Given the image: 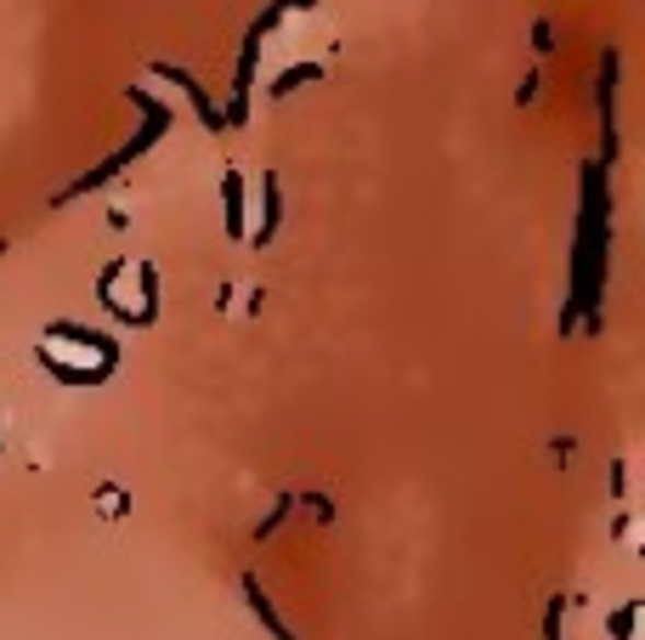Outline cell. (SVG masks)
Listing matches in <instances>:
<instances>
[{
	"label": "cell",
	"mask_w": 645,
	"mask_h": 640,
	"mask_svg": "<svg viewBox=\"0 0 645 640\" xmlns=\"http://www.w3.org/2000/svg\"><path fill=\"white\" fill-rule=\"evenodd\" d=\"M130 96V108L136 114H142V130H136V137L130 142H119L108 159H102V164H91V171L85 176H74V182H68V187H57V198H51V205H74V198H85V193H102V187H108L119 171H125V164H136V159H142L159 137H164V130H170V108L159 103V96L153 91H142V85H130L125 91Z\"/></svg>",
	"instance_id": "cell-1"
},
{
	"label": "cell",
	"mask_w": 645,
	"mask_h": 640,
	"mask_svg": "<svg viewBox=\"0 0 645 640\" xmlns=\"http://www.w3.org/2000/svg\"><path fill=\"white\" fill-rule=\"evenodd\" d=\"M153 80H170V85H176V91L187 96V103H193L198 125H204V130H210V137H221V130H227V119H221V108H216V96H210V91H204V80H198V75L176 69V62H153Z\"/></svg>",
	"instance_id": "cell-2"
},
{
	"label": "cell",
	"mask_w": 645,
	"mask_h": 640,
	"mask_svg": "<svg viewBox=\"0 0 645 640\" xmlns=\"http://www.w3.org/2000/svg\"><path fill=\"white\" fill-rule=\"evenodd\" d=\"M41 341H62V346H80V352H91L96 363L119 368V341H114V334H102V329H85V323H74V318H57V323H46V334H41Z\"/></svg>",
	"instance_id": "cell-3"
},
{
	"label": "cell",
	"mask_w": 645,
	"mask_h": 640,
	"mask_svg": "<svg viewBox=\"0 0 645 640\" xmlns=\"http://www.w3.org/2000/svg\"><path fill=\"white\" fill-rule=\"evenodd\" d=\"M34 357H41V368H46V375L57 380V386H108L114 380V368L108 363H68V357H51V346L41 341V346H34Z\"/></svg>",
	"instance_id": "cell-4"
},
{
	"label": "cell",
	"mask_w": 645,
	"mask_h": 640,
	"mask_svg": "<svg viewBox=\"0 0 645 640\" xmlns=\"http://www.w3.org/2000/svg\"><path fill=\"white\" fill-rule=\"evenodd\" d=\"M238 584H244V601H250V613L261 618V629L272 635V640H295V629L278 618V606H272V595H266V584L255 579V572H244V579H238Z\"/></svg>",
	"instance_id": "cell-5"
},
{
	"label": "cell",
	"mask_w": 645,
	"mask_h": 640,
	"mask_svg": "<svg viewBox=\"0 0 645 640\" xmlns=\"http://www.w3.org/2000/svg\"><path fill=\"white\" fill-rule=\"evenodd\" d=\"M221 210H227V239L238 244L244 239V176H238V164H227V176H221Z\"/></svg>",
	"instance_id": "cell-6"
},
{
	"label": "cell",
	"mask_w": 645,
	"mask_h": 640,
	"mask_svg": "<svg viewBox=\"0 0 645 640\" xmlns=\"http://www.w3.org/2000/svg\"><path fill=\"white\" fill-rule=\"evenodd\" d=\"M323 75H329V62H289V69H278V75H272L266 96H278V103H284V96H295L300 85H318Z\"/></svg>",
	"instance_id": "cell-7"
},
{
	"label": "cell",
	"mask_w": 645,
	"mask_h": 640,
	"mask_svg": "<svg viewBox=\"0 0 645 640\" xmlns=\"http://www.w3.org/2000/svg\"><path fill=\"white\" fill-rule=\"evenodd\" d=\"M261 187H266V210H261V232H250L255 250H266L272 239H278V216H284V182H278V171H272Z\"/></svg>",
	"instance_id": "cell-8"
},
{
	"label": "cell",
	"mask_w": 645,
	"mask_h": 640,
	"mask_svg": "<svg viewBox=\"0 0 645 640\" xmlns=\"http://www.w3.org/2000/svg\"><path fill=\"white\" fill-rule=\"evenodd\" d=\"M130 273H136V289H142V307H136V323L153 329V323H159V266H153V261H136Z\"/></svg>",
	"instance_id": "cell-9"
},
{
	"label": "cell",
	"mask_w": 645,
	"mask_h": 640,
	"mask_svg": "<svg viewBox=\"0 0 645 640\" xmlns=\"http://www.w3.org/2000/svg\"><path fill=\"white\" fill-rule=\"evenodd\" d=\"M289 516H295V493H284L278 504H272V511H266V522L255 527V538H272V533H278V527H284Z\"/></svg>",
	"instance_id": "cell-10"
},
{
	"label": "cell",
	"mask_w": 645,
	"mask_h": 640,
	"mask_svg": "<svg viewBox=\"0 0 645 640\" xmlns=\"http://www.w3.org/2000/svg\"><path fill=\"white\" fill-rule=\"evenodd\" d=\"M634 618H640V601H629V606H618L606 624H611V640H634Z\"/></svg>",
	"instance_id": "cell-11"
},
{
	"label": "cell",
	"mask_w": 645,
	"mask_h": 640,
	"mask_svg": "<svg viewBox=\"0 0 645 640\" xmlns=\"http://www.w3.org/2000/svg\"><path fill=\"white\" fill-rule=\"evenodd\" d=\"M532 52H538V57H550V52H555V28H550V18H538V23H532Z\"/></svg>",
	"instance_id": "cell-12"
},
{
	"label": "cell",
	"mask_w": 645,
	"mask_h": 640,
	"mask_svg": "<svg viewBox=\"0 0 645 640\" xmlns=\"http://www.w3.org/2000/svg\"><path fill=\"white\" fill-rule=\"evenodd\" d=\"M306 504H312V516H318L323 527L334 522V499H329V493H306Z\"/></svg>",
	"instance_id": "cell-13"
},
{
	"label": "cell",
	"mask_w": 645,
	"mask_h": 640,
	"mask_svg": "<svg viewBox=\"0 0 645 640\" xmlns=\"http://www.w3.org/2000/svg\"><path fill=\"white\" fill-rule=\"evenodd\" d=\"M623 493H629V465L611 459V499H623Z\"/></svg>",
	"instance_id": "cell-14"
},
{
	"label": "cell",
	"mask_w": 645,
	"mask_h": 640,
	"mask_svg": "<svg viewBox=\"0 0 645 640\" xmlns=\"http://www.w3.org/2000/svg\"><path fill=\"white\" fill-rule=\"evenodd\" d=\"M538 85H543V80H538V69H532V75L521 80V91H516V103H521V108H532V103H538Z\"/></svg>",
	"instance_id": "cell-15"
},
{
	"label": "cell",
	"mask_w": 645,
	"mask_h": 640,
	"mask_svg": "<svg viewBox=\"0 0 645 640\" xmlns=\"http://www.w3.org/2000/svg\"><path fill=\"white\" fill-rule=\"evenodd\" d=\"M96 499H108V516H125V493L119 488H102Z\"/></svg>",
	"instance_id": "cell-16"
},
{
	"label": "cell",
	"mask_w": 645,
	"mask_h": 640,
	"mask_svg": "<svg viewBox=\"0 0 645 640\" xmlns=\"http://www.w3.org/2000/svg\"><path fill=\"white\" fill-rule=\"evenodd\" d=\"M7 250H12V244H7V239H0V255H7Z\"/></svg>",
	"instance_id": "cell-17"
}]
</instances>
